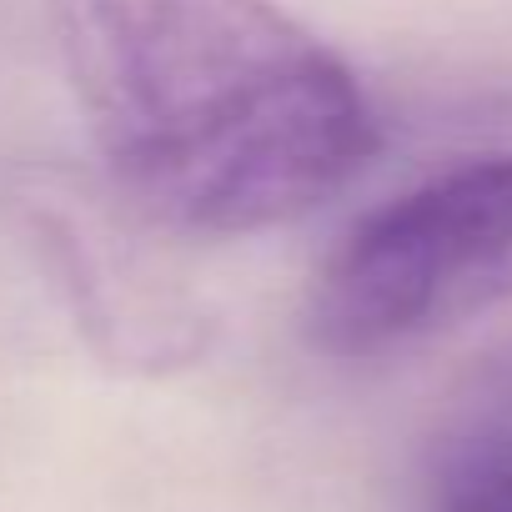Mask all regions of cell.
Listing matches in <instances>:
<instances>
[{"label":"cell","mask_w":512,"mask_h":512,"mask_svg":"<svg viewBox=\"0 0 512 512\" xmlns=\"http://www.w3.org/2000/svg\"><path fill=\"white\" fill-rule=\"evenodd\" d=\"M432 512H472V507H462V502H452V497H442V502H437Z\"/></svg>","instance_id":"277c9868"},{"label":"cell","mask_w":512,"mask_h":512,"mask_svg":"<svg viewBox=\"0 0 512 512\" xmlns=\"http://www.w3.org/2000/svg\"><path fill=\"white\" fill-rule=\"evenodd\" d=\"M512 302V156H477L372 206L307 287V342L367 362Z\"/></svg>","instance_id":"7a4b0ae2"},{"label":"cell","mask_w":512,"mask_h":512,"mask_svg":"<svg viewBox=\"0 0 512 512\" xmlns=\"http://www.w3.org/2000/svg\"><path fill=\"white\" fill-rule=\"evenodd\" d=\"M101 181L176 236H251L342 196L377 151L337 51L277 0H46Z\"/></svg>","instance_id":"6da1fadb"},{"label":"cell","mask_w":512,"mask_h":512,"mask_svg":"<svg viewBox=\"0 0 512 512\" xmlns=\"http://www.w3.org/2000/svg\"><path fill=\"white\" fill-rule=\"evenodd\" d=\"M442 497L472 507V512H512V442H502L497 452L477 457Z\"/></svg>","instance_id":"3957f363"}]
</instances>
